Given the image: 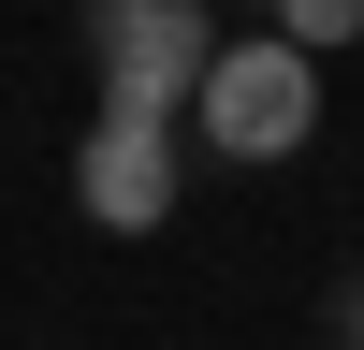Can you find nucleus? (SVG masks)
Instances as JSON below:
<instances>
[{
  "label": "nucleus",
  "instance_id": "obj_4",
  "mask_svg": "<svg viewBox=\"0 0 364 350\" xmlns=\"http://www.w3.org/2000/svg\"><path fill=\"white\" fill-rule=\"evenodd\" d=\"M262 29H277V44H306V58H336L350 29H364V0H262Z\"/></svg>",
  "mask_w": 364,
  "mask_h": 350
},
{
  "label": "nucleus",
  "instance_id": "obj_3",
  "mask_svg": "<svg viewBox=\"0 0 364 350\" xmlns=\"http://www.w3.org/2000/svg\"><path fill=\"white\" fill-rule=\"evenodd\" d=\"M73 204L102 233H161L190 204V161H175V117H87L73 132Z\"/></svg>",
  "mask_w": 364,
  "mask_h": 350
},
{
  "label": "nucleus",
  "instance_id": "obj_1",
  "mask_svg": "<svg viewBox=\"0 0 364 350\" xmlns=\"http://www.w3.org/2000/svg\"><path fill=\"white\" fill-rule=\"evenodd\" d=\"M87 73H102V117H190L219 73V29L204 0H87Z\"/></svg>",
  "mask_w": 364,
  "mask_h": 350
},
{
  "label": "nucleus",
  "instance_id": "obj_2",
  "mask_svg": "<svg viewBox=\"0 0 364 350\" xmlns=\"http://www.w3.org/2000/svg\"><path fill=\"white\" fill-rule=\"evenodd\" d=\"M190 132L219 146V161H291V146L321 132V58H306V44H277V29L219 44V73H204Z\"/></svg>",
  "mask_w": 364,
  "mask_h": 350
},
{
  "label": "nucleus",
  "instance_id": "obj_5",
  "mask_svg": "<svg viewBox=\"0 0 364 350\" xmlns=\"http://www.w3.org/2000/svg\"><path fill=\"white\" fill-rule=\"evenodd\" d=\"M336 350H364V277H336Z\"/></svg>",
  "mask_w": 364,
  "mask_h": 350
}]
</instances>
